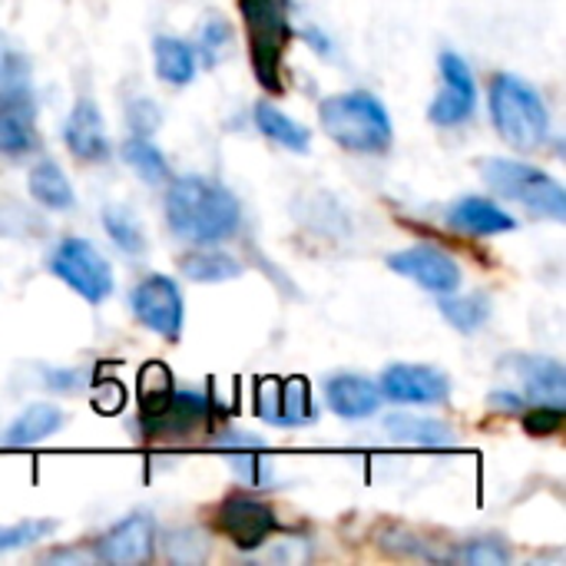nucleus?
I'll use <instances>...</instances> for the list:
<instances>
[{"instance_id": "1", "label": "nucleus", "mask_w": 566, "mask_h": 566, "mask_svg": "<svg viewBox=\"0 0 566 566\" xmlns=\"http://www.w3.org/2000/svg\"><path fill=\"white\" fill-rule=\"evenodd\" d=\"M166 222L169 229L196 245L226 242L239 232L242 206L239 199L209 176H179L169 182L166 199Z\"/></svg>"}, {"instance_id": "2", "label": "nucleus", "mask_w": 566, "mask_h": 566, "mask_svg": "<svg viewBox=\"0 0 566 566\" xmlns=\"http://www.w3.org/2000/svg\"><path fill=\"white\" fill-rule=\"evenodd\" d=\"M318 123L328 139L352 153H385L395 139L385 103L368 90L332 93L318 103Z\"/></svg>"}, {"instance_id": "3", "label": "nucleus", "mask_w": 566, "mask_h": 566, "mask_svg": "<svg viewBox=\"0 0 566 566\" xmlns=\"http://www.w3.org/2000/svg\"><path fill=\"white\" fill-rule=\"evenodd\" d=\"M491 116H494L501 139L521 153L541 149L551 136L547 103L527 80L514 73H497L491 80Z\"/></svg>"}, {"instance_id": "4", "label": "nucleus", "mask_w": 566, "mask_h": 566, "mask_svg": "<svg viewBox=\"0 0 566 566\" xmlns=\"http://www.w3.org/2000/svg\"><path fill=\"white\" fill-rule=\"evenodd\" d=\"M36 146V103L27 60L0 36V156H27Z\"/></svg>"}, {"instance_id": "5", "label": "nucleus", "mask_w": 566, "mask_h": 566, "mask_svg": "<svg viewBox=\"0 0 566 566\" xmlns=\"http://www.w3.org/2000/svg\"><path fill=\"white\" fill-rule=\"evenodd\" d=\"M481 179L504 199L521 202L524 209H531L534 216H547L554 222L566 219V189L560 179H554L551 172L531 166V163H517V159H504V156H491L481 159Z\"/></svg>"}, {"instance_id": "6", "label": "nucleus", "mask_w": 566, "mask_h": 566, "mask_svg": "<svg viewBox=\"0 0 566 566\" xmlns=\"http://www.w3.org/2000/svg\"><path fill=\"white\" fill-rule=\"evenodd\" d=\"M239 10L249 30V53L259 83L272 93H282V60L285 46L292 43L289 0H239Z\"/></svg>"}, {"instance_id": "7", "label": "nucleus", "mask_w": 566, "mask_h": 566, "mask_svg": "<svg viewBox=\"0 0 566 566\" xmlns=\"http://www.w3.org/2000/svg\"><path fill=\"white\" fill-rule=\"evenodd\" d=\"M50 272L90 305H99L113 295V269L86 239H63L50 255Z\"/></svg>"}, {"instance_id": "8", "label": "nucleus", "mask_w": 566, "mask_h": 566, "mask_svg": "<svg viewBox=\"0 0 566 566\" xmlns=\"http://www.w3.org/2000/svg\"><path fill=\"white\" fill-rule=\"evenodd\" d=\"M275 511L249 494H232L216 511V531L239 551H259L275 534Z\"/></svg>"}, {"instance_id": "9", "label": "nucleus", "mask_w": 566, "mask_h": 566, "mask_svg": "<svg viewBox=\"0 0 566 566\" xmlns=\"http://www.w3.org/2000/svg\"><path fill=\"white\" fill-rule=\"evenodd\" d=\"M438 70H441V93L428 106V119L438 126H458L471 119V113L478 109V80L464 63V56L451 50L441 53Z\"/></svg>"}, {"instance_id": "10", "label": "nucleus", "mask_w": 566, "mask_h": 566, "mask_svg": "<svg viewBox=\"0 0 566 566\" xmlns=\"http://www.w3.org/2000/svg\"><path fill=\"white\" fill-rule=\"evenodd\" d=\"M133 315L163 338H179L182 332V292L169 275H146L129 295Z\"/></svg>"}, {"instance_id": "11", "label": "nucleus", "mask_w": 566, "mask_h": 566, "mask_svg": "<svg viewBox=\"0 0 566 566\" xmlns=\"http://www.w3.org/2000/svg\"><path fill=\"white\" fill-rule=\"evenodd\" d=\"M209 418V401L196 391H172V398L149 411L139 415L146 438L159 441V444H179V441H192Z\"/></svg>"}, {"instance_id": "12", "label": "nucleus", "mask_w": 566, "mask_h": 566, "mask_svg": "<svg viewBox=\"0 0 566 566\" xmlns=\"http://www.w3.org/2000/svg\"><path fill=\"white\" fill-rule=\"evenodd\" d=\"M388 269L398 272L401 279L418 282L421 289L434 292V295H448L461 289V265L431 245H415V249H401L395 255H388Z\"/></svg>"}, {"instance_id": "13", "label": "nucleus", "mask_w": 566, "mask_h": 566, "mask_svg": "<svg viewBox=\"0 0 566 566\" xmlns=\"http://www.w3.org/2000/svg\"><path fill=\"white\" fill-rule=\"evenodd\" d=\"M255 411L275 428H298L315 418L305 378H265L255 388Z\"/></svg>"}, {"instance_id": "14", "label": "nucleus", "mask_w": 566, "mask_h": 566, "mask_svg": "<svg viewBox=\"0 0 566 566\" xmlns=\"http://www.w3.org/2000/svg\"><path fill=\"white\" fill-rule=\"evenodd\" d=\"M378 391L398 405H444L451 398V381L431 365H391L381 375Z\"/></svg>"}, {"instance_id": "15", "label": "nucleus", "mask_w": 566, "mask_h": 566, "mask_svg": "<svg viewBox=\"0 0 566 566\" xmlns=\"http://www.w3.org/2000/svg\"><path fill=\"white\" fill-rule=\"evenodd\" d=\"M156 547V524L149 514H129L113 531L96 541V557L103 564H143L153 557Z\"/></svg>"}, {"instance_id": "16", "label": "nucleus", "mask_w": 566, "mask_h": 566, "mask_svg": "<svg viewBox=\"0 0 566 566\" xmlns=\"http://www.w3.org/2000/svg\"><path fill=\"white\" fill-rule=\"evenodd\" d=\"M63 143L80 163H103L109 156L106 126L99 116V106L90 96H80L70 106V116L63 123Z\"/></svg>"}, {"instance_id": "17", "label": "nucleus", "mask_w": 566, "mask_h": 566, "mask_svg": "<svg viewBox=\"0 0 566 566\" xmlns=\"http://www.w3.org/2000/svg\"><path fill=\"white\" fill-rule=\"evenodd\" d=\"M325 401L332 415L345 421H365L381 408V391L375 381L361 375H335L325 381Z\"/></svg>"}, {"instance_id": "18", "label": "nucleus", "mask_w": 566, "mask_h": 566, "mask_svg": "<svg viewBox=\"0 0 566 566\" xmlns=\"http://www.w3.org/2000/svg\"><path fill=\"white\" fill-rule=\"evenodd\" d=\"M448 222H451V229H458L464 235H484V239L517 229V219L484 196H464V199L451 202Z\"/></svg>"}, {"instance_id": "19", "label": "nucleus", "mask_w": 566, "mask_h": 566, "mask_svg": "<svg viewBox=\"0 0 566 566\" xmlns=\"http://www.w3.org/2000/svg\"><path fill=\"white\" fill-rule=\"evenodd\" d=\"M514 368L527 388V398L534 405H566V371L560 361L544 358V355H527V358H514Z\"/></svg>"}, {"instance_id": "20", "label": "nucleus", "mask_w": 566, "mask_h": 566, "mask_svg": "<svg viewBox=\"0 0 566 566\" xmlns=\"http://www.w3.org/2000/svg\"><path fill=\"white\" fill-rule=\"evenodd\" d=\"M66 424V411L53 408V405H30L23 408V415L7 428L3 434V448H33L46 438H53L60 428Z\"/></svg>"}, {"instance_id": "21", "label": "nucleus", "mask_w": 566, "mask_h": 566, "mask_svg": "<svg viewBox=\"0 0 566 566\" xmlns=\"http://www.w3.org/2000/svg\"><path fill=\"white\" fill-rule=\"evenodd\" d=\"M385 431L408 448H454V431L444 421L434 418H418V415H391L385 418Z\"/></svg>"}, {"instance_id": "22", "label": "nucleus", "mask_w": 566, "mask_h": 566, "mask_svg": "<svg viewBox=\"0 0 566 566\" xmlns=\"http://www.w3.org/2000/svg\"><path fill=\"white\" fill-rule=\"evenodd\" d=\"M153 60H156V76L169 86H189L196 80L199 56L186 40L156 36L153 40Z\"/></svg>"}, {"instance_id": "23", "label": "nucleus", "mask_w": 566, "mask_h": 566, "mask_svg": "<svg viewBox=\"0 0 566 566\" xmlns=\"http://www.w3.org/2000/svg\"><path fill=\"white\" fill-rule=\"evenodd\" d=\"M27 189H30V196H33L40 206H46V209H53V212H70V209L76 206L73 186H70V179L63 176V169H60L53 159H40V163L30 169Z\"/></svg>"}, {"instance_id": "24", "label": "nucleus", "mask_w": 566, "mask_h": 566, "mask_svg": "<svg viewBox=\"0 0 566 566\" xmlns=\"http://www.w3.org/2000/svg\"><path fill=\"white\" fill-rule=\"evenodd\" d=\"M255 126H259V133H262L265 139H272V143H279V146H285V149H292V153H308V143H312L308 126L295 123V119H292L289 113H282L275 103H269V99L255 103Z\"/></svg>"}, {"instance_id": "25", "label": "nucleus", "mask_w": 566, "mask_h": 566, "mask_svg": "<svg viewBox=\"0 0 566 566\" xmlns=\"http://www.w3.org/2000/svg\"><path fill=\"white\" fill-rule=\"evenodd\" d=\"M179 272L192 282H229L242 275V265L219 249H196L179 259Z\"/></svg>"}, {"instance_id": "26", "label": "nucleus", "mask_w": 566, "mask_h": 566, "mask_svg": "<svg viewBox=\"0 0 566 566\" xmlns=\"http://www.w3.org/2000/svg\"><path fill=\"white\" fill-rule=\"evenodd\" d=\"M123 159L129 163V169L149 182V186H159L169 179V163L163 156V149L156 143H149V136H133L123 143Z\"/></svg>"}, {"instance_id": "27", "label": "nucleus", "mask_w": 566, "mask_h": 566, "mask_svg": "<svg viewBox=\"0 0 566 566\" xmlns=\"http://www.w3.org/2000/svg\"><path fill=\"white\" fill-rule=\"evenodd\" d=\"M441 315L464 335H474L491 318V298L488 295H441L438 302Z\"/></svg>"}, {"instance_id": "28", "label": "nucleus", "mask_w": 566, "mask_h": 566, "mask_svg": "<svg viewBox=\"0 0 566 566\" xmlns=\"http://www.w3.org/2000/svg\"><path fill=\"white\" fill-rule=\"evenodd\" d=\"M103 229L123 255H143L146 252V235L126 206H106L103 209Z\"/></svg>"}, {"instance_id": "29", "label": "nucleus", "mask_w": 566, "mask_h": 566, "mask_svg": "<svg viewBox=\"0 0 566 566\" xmlns=\"http://www.w3.org/2000/svg\"><path fill=\"white\" fill-rule=\"evenodd\" d=\"M56 521L53 517H33V521H20L13 527H0V554H13L23 547H33L40 541H46L50 534H56Z\"/></svg>"}, {"instance_id": "30", "label": "nucleus", "mask_w": 566, "mask_h": 566, "mask_svg": "<svg viewBox=\"0 0 566 566\" xmlns=\"http://www.w3.org/2000/svg\"><path fill=\"white\" fill-rule=\"evenodd\" d=\"M169 398H172V375H169V368L159 365V361L146 365L139 371V408H143V415L163 408Z\"/></svg>"}, {"instance_id": "31", "label": "nucleus", "mask_w": 566, "mask_h": 566, "mask_svg": "<svg viewBox=\"0 0 566 566\" xmlns=\"http://www.w3.org/2000/svg\"><path fill=\"white\" fill-rule=\"evenodd\" d=\"M229 40H232V27L226 17H209L206 27H202V36L196 43V56L206 63V66H216V60L229 50Z\"/></svg>"}, {"instance_id": "32", "label": "nucleus", "mask_w": 566, "mask_h": 566, "mask_svg": "<svg viewBox=\"0 0 566 566\" xmlns=\"http://www.w3.org/2000/svg\"><path fill=\"white\" fill-rule=\"evenodd\" d=\"M564 428V408H554V405H537L524 415V431L534 434V438H551V434H560Z\"/></svg>"}, {"instance_id": "33", "label": "nucleus", "mask_w": 566, "mask_h": 566, "mask_svg": "<svg viewBox=\"0 0 566 566\" xmlns=\"http://www.w3.org/2000/svg\"><path fill=\"white\" fill-rule=\"evenodd\" d=\"M464 560L471 566H504L511 557H507V551L497 544V541H474L471 547H464V554H461Z\"/></svg>"}, {"instance_id": "34", "label": "nucleus", "mask_w": 566, "mask_h": 566, "mask_svg": "<svg viewBox=\"0 0 566 566\" xmlns=\"http://www.w3.org/2000/svg\"><path fill=\"white\" fill-rule=\"evenodd\" d=\"M126 116H129V126L136 136H149L159 126V106L153 99H133Z\"/></svg>"}, {"instance_id": "35", "label": "nucleus", "mask_w": 566, "mask_h": 566, "mask_svg": "<svg viewBox=\"0 0 566 566\" xmlns=\"http://www.w3.org/2000/svg\"><path fill=\"white\" fill-rule=\"evenodd\" d=\"M93 401H96V408H99L103 415H113V411L123 408V388H119L116 381H103V385L93 391Z\"/></svg>"}, {"instance_id": "36", "label": "nucleus", "mask_w": 566, "mask_h": 566, "mask_svg": "<svg viewBox=\"0 0 566 566\" xmlns=\"http://www.w3.org/2000/svg\"><path fill=\"white\" fill-rule=\"evenodd\" d=\"M491 401H494V405H501V411H517V408L524 405V401H521L517 395H504V391H497V395H494Z\"/></svg>"}]
</instances>
